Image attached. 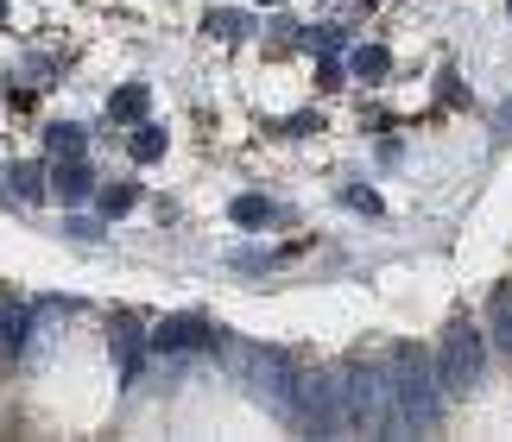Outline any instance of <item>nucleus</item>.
I'll return each instance as SVG.
<instances>
[{
    "instance_id": "obj_6",
    "label": "nucleus",
    "mask_w": 512,
    "mask_h": 442,
    "mask_svg": "<svg viewBox=\"0 0 512 442\" xmlns=\"http://www.w3.org/2000/svg\"><path fill=\"white\" fill-rule=\"evenodd\" d=\"M19 341H26V316L0 310V354H19Z\"/></svg>"
},
{
    "instance_id": "obj_11",
    "label": "nucleus",
    "mask_w": 512,
    "mask_h": 442,
    "mask_svg": "<svg viewBox=\"0 0 512 442\" xmlns=\"http://www.w3.org/2000/svg\"><path fill=\"white\" fill-rule=\"evenodd\" d=\"M140 108H146V89H121V95H114V114H121V120H133Z\"/></svg>"
},
{
    "instance_id": "obj_4",
    "label": "nucleus",
    "mask_w": 512,
    "mask_h": 442,
    "mask_svg": "<svg viewBox=\"0 0 512 442\" xmlns=\"http://www.w3.org/2000/svg\"><path fill=\"white\" fill-rule=\"evenodd\" d=\"M487 323H494V341H500L506 360H512V285L494 291V304H487Z\"/></svg>"
},
{
    "instance_id": "obj_8",
    "label": "nucleus",
    "mask_w": 512,
    "mask_h": 442,
    "mask_svg": "<svg viewBox=\"0 0 512 442\" xmlns=\"http://www.w3.org/2000/svg\"><path fill=\"white\" fill-rule=\"evenodd\" d=\"M386 64H392V57H386L380 45H367V51H354V76H386Z\"/></svg>"
},
{
    "instance_id": "obj_2",
    "label": "nucleus",
    "mask_w": 512,
    "mask_h": 442,
    "mask_svg": "<svg viewBox=\"0 0 512 442\" xmlns=\"http://www.w3.org/2000/svg\"><path fill=\"white\" fill-rule=\"evenodd\" d=\"M437 386L443 379L430 373V360L411 348V354H399V386H392V398H399V411H405V424H430V417H437Z\"/></svg>"
},
{
    "instance_id": "obj_5",
    "label": "nucleus",
    "mask_w": 512,
    "mask_h": 442,
    "mask_svg": "<svg viewBox=\"0 0 512 442\" xmlns=\"http://www.w3.org/2000/svg\"><path fill=\"white\" fill-rule=\"evenodd\" d=\"M51 184H57L64 203H83V196H89V171L83 165H64V171H51Z\"/></svg>"
},
{
    "instance_id": "obj_12",
    "label": "nucleus",
    "mask_w": 512,
    "mask_h": 442,
    "mask_svg": "<svg viewBox=\"0 0 512 442\" xmlns=\"http://www.w3.org/2000/svg\"><path fill=\"white\" fill-rule=\"evenodd\" d=\"M133 152H140V158H159V152H165V133H159V127H140V139H133Z\"/></svg>"
},
{
    "instance_id": "obj_10",
    "label": "nucleus",
    "mask_w": 512,
    "mask_h": 442,
    "mask_svg": "<svg viewBox=\"0 0 512 442\" xmlns=\"http://www.w3.org/2000/svg\"><path fill=\"white\" fill-rule=\"evenodd\" d=\"M127 209H133V184H114L102 196V215H127Z\"/></svg>"
},
{
    "instance_id": "obj_13",
    "label": "nucleus",
    "mask_w": 512,
    "mask_h": 442,
    "mask_svg": "<svg viewBox=\"0 0 512 442\" xmlns=\"http://www.w3.org/2000/svg\"><path fill=\"white\" fill-rule=\"evenodd\" d=\"M51 146L57 152H76V146H83V127H51Z\"/></svg>"
},
{
    "instance_id": "obj_1",
    "label": "nucleus",
    "mask_w": 512,
    "mask_h": 442,
    "mask_svg": "<svg viewBox=\"0 0 512 442\" xmlns=\"http://www.w3.org/2000/svg\"><path fill=\"white\" fill-rule=\"evenodd\" d=\"M481 367H487V348H481V329L475 323H449V335H443V367H437V379L449 392H468L481 379Z\"/></svg>"
},
{
    "instance_id": "obj_3",
    "label": "nucleus",
    "mask_w": 512,
    "mask_h": 442,
    "mask_svg": "<svg viewBox=\"0 0 512 442\" xmlns=\"http://www.w3.org/2000/svg\"><path fill=\"white\" fill-rule=\"evenodd\" d=\"M152 348H209V323L203 316H171V323L152 335Z\"/></svg>"
},
{
    "instance_id": "obj_17",
    "label": "nucleus",
    "mask_w": 512,
    "mask_h": 442,
    "mask_svg": "<svg viewBox=\"0 0 512 442\" xmlns=\"http://www.w3.org/2000/svg\"><path fill=\"white\" fill-rule=\"evenodd\" d=\"M506 13H512V0H506Z\"/></svg>"
},
{
    "instance_id": "obj_7",
    "label": "nucleus",
    "mask_w": 512,
    "mask_h": 442,
    "mask_svg": "<svg viewBox=\"0 0 512 442\" xmlns=\"http://www.w3.org/2000/svg\"><path fill=\"white\" fill-rule=\"evenodd\" d=\"M228 215L241 221V228H260V221H266L272 209H266V196H234V209H228Z\"/></svg>"
},
{
    "instance_id": "obj_16",
    "label": "nucleus",
    "mask_w": 512,
    "mask_h": 442,
    "mask_svg": "<svg viewBox=\"0 0 512 442\" xmlns=\"http://www.w3.org/2000/svg\"><path fill=\"white\" fill-rule=\"evenodd\" d=\"M500 127H506V133H512V102H506V108H500Z\"/></svg>"
},
{
    "instance_id": "obj_9",
    "label": "nucleus",
    "mask_w": 512,
    "mask_h": 442,
    "mask_svg": "<svg viewBox=\"0 0 512 442\" xmlns=\"http://www.w3.org/2000/svg\"><path fill=\"white\" fill-rule=\"evenodd\" d=\"M209 32L215 38H241L247 32V13H209Z\"/></svg>"
},
{
    "instance_id": "obj_14",
    "label": "nucleus",
    "mask_w": 512,
    "mask_h": 442,
    "mask_svg": "<svg viewBox=\"0 0 512 442\" xmlns=\"http://www.w3.org/2000/svg\"><path fill=\"white\" fill-rule=\"evenodd\" d=\"M443 102H468V89H462L456 70H443Z\"/></svg>"
},
{
    "instance_id": "obj_15",
    "label": "nucleus",
    "mask_w": 512,
    "mask_h": 442,
    "mask_svg": "<svg viewBox=\"0 0 512 442\" xmlns=\"http://www.w3.org/2000/svg\"><path fill=\"white\" fill-rule=\"evenodd\" d=\"M13 184H19V196H38V171H32V165H19V171H13Z\"/></svg>"
}]
</instances>
